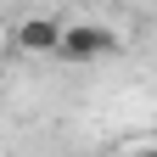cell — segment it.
Masks as SVG:
<instances>
[{
    "label": "cell",
    "mask_w": 157,
    "mask_h": 157,
    "mask_svg": "<svg viewBox=\"0 0 157 157\" xmlns=\"http://www.w3.org/2000/svg\"><path fill=\"white\" fill-rule=\"evenodd\" d=\"M112 51H118V34L107 23H67L56 56H67V62H95V56H112Z\"/></svg>",
    "instance_id": "cell-1"
},
{
    "label": "cell",
    "mask_w": 157,
    "mask_h": 157,
    "mask_svg": "<svg viewBox=\"0 0 157 157\" xmlns=\"http://www.w3.org/2000/svg\"><path fill=\"white\" fill-rule=\"evenodd\" d=\"M62 28L67 23H56V17H23V23H17V51L56 56V51H62Z\"/></svg>",
    "instance_id": "cell-2"
},
{
    "label": "cell",
    "mask_w": 157,
    "mask_h": 157,
    "mask_svg": "<svg viewBox=\"0 0 157 157\" xmlns=\"http://www.w3.org/2000/svg\"><path fill=\"white\" fill-rule=\"evenodd\" d=\"M129 157H157V146H135V151H129Z\"/></svg>",
    "instance_id": "cell-3"
}]
</instances>
